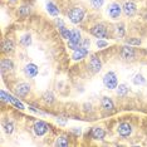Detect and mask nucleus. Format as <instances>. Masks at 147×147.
Returning a JSON list of instances; mask_svg holds the SVG:
<instances>
[{"label": "nucleus", "mask_w": 147, "mask_h": 147, "mask_svg": "<svg viewBox=\"0 0 147 147\" xmlns=\"http://www.w3.org/2000/svg\"><path fill=\"white\" fill-rule=\"evenodd\" d=\"M127 92H128V88H127L125 84H121V86L118 87V89H117V93H118V96H125Z\"/></svg>", "instance_id": "nucleus-22"}, {"label": "nucleus", "mask_w": 147, "mask_h": 147, "mask_svg": "<svg viewBox=\"0 0 147 147\" xmlns=\"http://www.w3.org/2000/svg\"><path fill=\"white\" fill-rule=\"evenodd\" d=\"M118 133L122 137H127L132 133V127L128 125V123H122V125L118 126Z\"/></svg>", "instance_id": "nucleus-9"}, {"label": "nucleus", "mask_w": 147, "mask_h": 147, "mask_svg": "<svg viewBox=\"0 0 147 147\" xmlns=\"http://www.w3.org/2000/svg\"><path fill=\"white\" fill-rule=\"evenodd\" d=\"M103 1H105V0H91L92 5L94 6L96 9H99V8H101V6L103 5Z\"/></svg>", "instance_id": "nucleus-26"}, {"label": "nucleus", "mask_w": 147, "mask_h": 147, "mask_svg": "<svg viewBox=\"0 0 147 147\" xmlns=\"http://www.w3.org/2000/svg\"><path fill=\"white\" fill-rule=\"evenodd\" d=\"M102 107L106 109V111H112V109H113V102L108 98V97H103V99H102Z\"/></svg>", "instance_id": "nucleus-16"}, {"label": "nucleus", "mask_w": 147, "mask_h": 147, "mask_svg": "<svg viewBox=\"0 0 147 147\" xmlns=\"http://www.w3.org/2000/svg\"><path fill=\"white\" fill-rule=\"evenodd\" d=\"M5 132L6 133H11L13 132V125L11 123H5Z\"/></svg>", "instance_id": "nucleus-27"}, {"label": "nucleus", "mask_w": 147, "mask_h": 147, "mask_svg": "<svg viewBox=\"0 0 147 147\" xmlns=\"http://www.w3.org/2000/svg\"><path fill=\"white\" fill-rule=\"evenodd\" d=\"M13 69V62L9 59H3L1 61V72H6V71H11Z\"/></svg>", "instance_id": "nucleus-17"}, {"label": "nucleus", "mask_w": 147, "mask_h": 147, "mask_svg": "<svg viewBox=\"0 0 147 147\" xmlns=\"http://www.w3.org/2000/svg\"><path fill=\"white\" fill-rule=\"evenodd\" d=\"M89 44H91V43H89V40H84V43H83V47H84V48H88Z\"/></svg>", "instance_id": "nucleus-31"}, {"label": "nucleus", "mask_w": 147, "mask_h": 147, "mask_svg": "<svg viewBox=\"0 0 147 147\" xmlns=\"http://www.w3.org/2000/svg\"><path fill=\"white\" fill-rule=\"evenodd\" d=\"M1 99L3 101H6V102H10L11 105H14L16 108H19V109H24V105H23L22 102H19L16 98H14L13 96H10V94H8L6 92H4V91H1Z\"/></svg>", "instance_id": "nucleus-4"}, {"label": "nucleus", "mask_w": 147, "mask_h": 147, "mask_svg": "<svg viewBox=\"0 0 147 147\" xmlns=\"http://www.w3.org/2000/svg\"><path fill=\"white\" fill-rule=\"evenodd\" d=\"M92 34L97 36V38H105L107 35V29L103 24H99V25H96L94 28L92 29Z\"/></svg>", "instance_id": "nucleus-7"}, {"label": "nucleus", "mask_w": 147, "mask_h": 147, "mask_svg": "<svg viewBox=\"0 0 147 147\" xmlns=\"http://www.w3.org/2000/svg\"><path fill=\"white\" fill-rule=\"evenodd\" d=\"M43 98H44V101H45L47 103H52V102H53V94H52L51 92H47V93H44Z\"/></svg>", "instance_id": "nucleus-25"}, {"label": "nucleus", "mask_w": 147, "mask_h": 147, "mask_svg": "<svg viewBox=\"0 0 147 147\" xmlns=\"http://www.w3.org/2000/svg\"><path fill=\"white\" fill-rule=\"evenodd\" d=\"M47 9H48V13H49V14H51L52 16H57V15L59 14V10L57 9V6L53 4V3H51V1L47 4Z\"/></svg>", "instance_id": "nucleus-19"}, {"label": "nucleus", "mask_w": 147, "mask_h": 147, "mask_svg": "<svg viewBox=\"0 0 147 147\" xmlns=\"http://www.w3.org/2000/svg\"><path fill=\"white\" fill-rule=\"evenodd\" d=\"M118 34L121 35V36H123V34H125V30H123V25L118 26Z\"/></svg>", "instance_id": "nucleus-30"}, {"label": "nucleus", "mask_w": 147, "mask_h": 147, "mask_svg": "<svg viewBox=\"0 0 147 147\" xmlns=\"http://www.w3.org/2000/svg\"><path fill=\"white\" fill-rule=\"evenodd\" d=\"M145 78H143V76L142 74H137L136 77H135V79H133V83L135 84H137V86H140V84H145Z\"/></svg>", "instance_id": "nucleus-20"}, {"label": "nucleus", "mask_w": 147, "mask_h": 147, "mask_svg": "<svg viewBox=\"0 0 147 147\" xmlns=\"http://www.w3.org/2000/svg\"><path fill=\"white\" fill-rule=\"evenodd\" d=\"M3 51H4L5 53H10L14 51V43H13V40H5L4 44H3Z\"/></svg>", "instance_id": "nucleus-18"}, {"label": "nucleus", "mask_w": 147, "mask_h": 147, "mask_svg": "<svg viewBox=\"0 0 147 147\" xmlns=\"http://www.w3.org/2000/svg\"><path fill=\"white\" fill-rule=\"evenodd\" d=\"M108 14L112 19L119 18V15H121V6L118 4H116V3H113V4L108 6Z\"/></svg>", "instance_id": "nucleus-5"}, {"label": "nucleus", "mask_w": 147, "mask_h": 147, "mask_svg": "<svg viewBox=\"0 0 147 147\" xmlns=\"http://www.w3.org/2000/svg\"><path fill=\"white\" fill-rule=\"evenodd\" d=\"M25 74L28 77H30V78L35 77L36 74H38V67H36L35 64H28L25 67Z\"/></svg>", "instance_id": "nucleus-14"}, {"label": "nucleus", "mask_w": 147, "mask_h": 147, "mask_svg": "<svg viewBox=\"0 0 147 147\" xmlns=\"http://www.w3.org/2000/svg\"><path fill=\"white\" fill-rule=\"evenodd\" d=\"M81 33H79L77 29H74V30L72 32V35L71 38H69V48L72 49H78L79 47H81Z\"/></svg>", "instance_id": "nucleus-2"}, {"label": "nucleus", "mask_w": 147, "mask_h": 147, "mask_svg": "<svg viewBox=\"0 0 147 147\" xmlns=\"http://www.w3.org/2000/svg\"><path fill=\"white\" fill-rule=\"evenodd\" d=\"M87 53H88L87 48H84V47H79V48L76 49L74 53H73V59H74V61H81V59H83L87 55Z\"/></svg>", "instance_id": "nucleus-11"}, {"label": "nucleus", "mask_w": 147, "mask_h": 147, "mask_svg": "<svg viewBox=\"0 0 147 147\" xmlns=\"http://www.w3.org/2000/svg\"><path fill=\"white\" fill-rule=\"evenodd\" d=\"M91 67L93 68V71L94 72H99L101 71V68H102V63L96 55H93L91 58Z\"/></svg>", "instance_id": "nucleus-15"}, {"label": "nucleus", "mask_w": 147, "mask_h": 147, "mask_svg": "<svg viewBox=\"0 0 147 147\" xmlns=\"http://www.w3.org/2000/svg\"><path fill=\"white\" fill-rule=\"evenodd\" d=\"M107 45H108V43L105 42V40H98L97 42V47H98V48H105V47H107Z\"/></svg>", "instance_id": "nucleus-28"}, {"label": "nucleus", "mask_w": 147, "mask_h": 147, "mask_svg": "<svg viewBox=\"0 0 147 147\" xmlns=\"http://www.w3.org/2000/svg\"><path fill=\"white\" fill-rule=\"evenodd\" d=\"M105 136H106V132L101 127H94V128L92 129V137L94 140H103Z\"/></svg>", "instance_id": "nucleus-13"}, {"label": "nucleus", "mask_w": 147, "mask_h": 147, "mask_svg": "<svg viewBox=\"0 0 147 147\" xmlns=\"http://www.w3.org/2000/svg\"><path fill=\"white\" fill-rule=\"evenodd\" d=\"M47 131H48V126H47V123H44L43 121L35 122V125H34V132H35L36 136H43Z\"/></svg>", "instance_id": "nucleus-6"}, {"label": "nucleus", "mask_w": 147, "mask_h": 147, "mask_svg": "<svg viewBox=\"0 0 147 147\" xmlns=\"http://www.w3.org/2000/svg\"><path fill=\"white\" fill-rule=\"evenodd\" d=\"M10 1H16V0H10Z\"/></svg>", "instance_id": "nucleus-32"}, {"label": "nucleus", "mask_w": 147, "mask_h": 147, "mask_svg": "<svg viewBox=\"0 0 147 147\" xmlns=\"http://www.w3.org/2000/svg\"><path fill=\"white\" fill-rule=\"evenodd\" d=\"M61 33H62V36H63V38H65V39H69V38H71V35H72V32H69L68 29L64 28V26L61 28Z\"/></svg>", "instance_id": "nucleus-23"}, {"label": "nucleus", "mask_w": 147, "mask_h": 147, "mask_svg": "<svg viewBox=\"0 0 147 147\" xmlns=\"http://www.w3.org/2000/svg\"><path fill=\"white\" fill-rule=\"evenodd\" d=\"M55 145H57V146H63V147H67V146H68V140H67L65 137H59V138L57 140Z\"/></svg>", "instance_id": "nucleus-21"}, {"label": "nucleus", "mask_w": 147, "mask_h": 147, "mask_svg": "<svg viewBox=\"0 0 147 147\" xmlns=\"http://www.w3.org/2000/svg\"><path fill=\"white\" fill-rule=\"evenodd\" d=\"M20 42H22V44H24V45H30L32 44V38H30V35H24L23 38L20 39Z\"/></svg>", "instance_id": "nucleus-24"}, {"label": "nucleus", "mask_w": 147, "mask_h": 147, "mask_svg": "<svg viewBox=\"0 0 147 147\" xmlns=\"http://www.w3.org/2000/svg\"><path fill=\"white\" fill-rule=\"evenodd\" d=\"M83 18H84V11H83L81 8H74L69 11V19H71V22L74 23V24L81 23L83 20Z\"/></svg>", "instance_id": "nucleus-1"}, {"label": "nucleus", "mask_w": 147, "mask_h": 147, "mask_svg": "<svg viewBox=\"0 0 147 147\" xmlns=\"http://www.w3.org/2000/svg\"><path fill=\"white\" fill-rule=\"evenodd\" d=\"M121 55L123 59H132L133 55H135V51H133V48H131V47H122V51H121Z\"/></svg>", "instance_id": "nucleus-10"}, {"label": "nucleus", "mask_w": 147, "mask_h": 147, "mask_svg": "<svg viewBox=\"0 0 147 147\" xmlns=\"http://www.w3.org/2000/svg\"><path fill=\"white\" fill-rule=\"evenodd\" d=\"M103 83L108 89H113L117 87V77L113 72H108L103 78Z\"/></svg>", "instance_id": "nucleus-3"}, {"label": "nucleus", "mask_w": 147, "mask_h": 147, "mask_svg": "<svg viewBox=\"0 0 147 147\" xmlns=\"http://www.w3.org/2000/svg\"><path fill=\"white\" fill-rule=\"evenodd\" d=\"M123 10H125V14L127 16H132L136 13V5H135V3L127 1L126 4L123 5Z\"/></svg>", "instance_id": "nucleus-12"}, {"label": "nucleus", "mask_w": 147, "mask_h": 147, "mask_svg": "<svg viewBox=\"0 0 147 147\" xmlns=\"http://www.w3.org/2000/svg\"><path fill=\"white\" fill-rule=\"evenodd\" d=\"M127 43H128V44H141V40H138V39H128V40H127Z\"/></svg>", "instance_id": "nucleus-29"}, {"label": "nucleus", "mask_w": 147, "mask_h": 147, "mask_svg": "<svg viewBox=\"0 0 147 147\" xmlns=\"http://www.w3.org/2000/svg\"><path fill=\"white\" fill-rule=\"evenodd\" d=\"M30 91V87L29 84H26V83H20V84H18L15 87V93L16 96H20V97H24L29 93Z\"/></svg>", "instance_id": "nucleus-8"}]
</instances>
